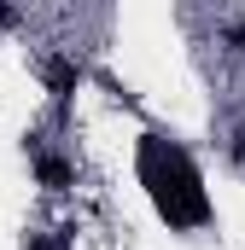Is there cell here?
I'll list each match as a JSON object with an SVG mask.
<instances>
[{
	"label": "cell",
	"mask_w": 245,
	"mask_h": 250,
	"mask_svg": "<svg viewBox=\"0 0 245 250\" xmlns=\"http://www.w3.org/2000/svg\"><path fill=\"white\" fill-rule=\"evenodd\" d=\"M140 175H146V187L158 198V215H164L170 227H204V221H210L204 181H198V169H193V157H187L181 146L146 134V146H140Z\"/></svg>",
	"instance_id": "cell-1"
},
{
	"label": "cell",
	"mask_w": 245,
	"mask_h": 250,
	"mask_svg": "<svg viewBox=\"0 0 245 250\" xmlns=\"http://www.w3.org/2000/svg\"><path fill=\"white\" fill-rule=\"evenodd\" d=\"M35 181H41L47 192H70L76 187V163L59 157V151H35Z\"/></svg>",
	"instance_id": "cell-2"
},
{
	"label": "cell",
	"mask_w": 245,
	"mask_h": 250,
	"mask_svg": "<svg viewBox=\"0 0 245 250\" xmlns=\"http://www.w3.org/2000/svg\"><path fill=\"white\" fill-rule=\"evenodd\" d=\"M76 82H82L76 59H53V64H47V87H53L59 99H70V93H76Z\"/></svg>",
	"instance_id": "cell-3"
},
{
	"label": "cell",
	"mask_w": 245,
	"mask_h": 250,
	"mask_svg": "<svg viewBox=\"0 0 245 250\" xmlns=\"http://www.w3.org/2000/svg\"><path fill=\"white\" fill-rule=\"evenodd\" d=\"M222 35H228V47L245 59V12H240V18H228V29H222Z\"/></svg>",
	"instance_id": "cell-4"
}]
</instances>
